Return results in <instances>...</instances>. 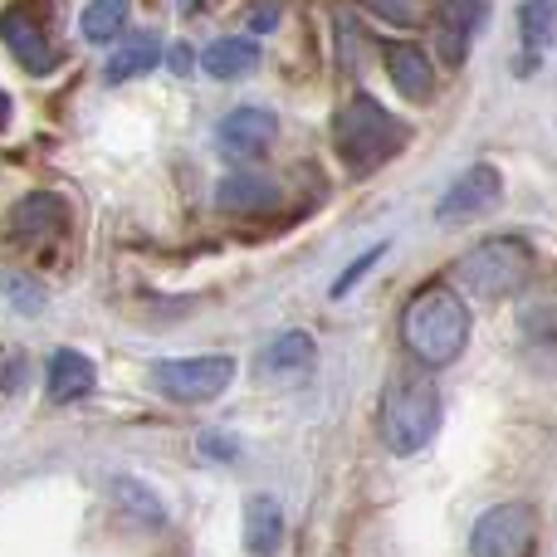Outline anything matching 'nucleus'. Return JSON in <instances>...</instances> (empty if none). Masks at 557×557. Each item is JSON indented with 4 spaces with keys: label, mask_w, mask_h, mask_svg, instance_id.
Returning <instances> with one entry per match:
<instances>
[{
    "label": "nucleus",
    "mask_w": 557,
    "mask_h": 557,
    "mask_svg": "<svg viewBox=\"0 0 557 557\" xmlns=\"http://www.w3.org/2000/svg\"><path fill=\"white\" fill-rule=\"evenodd\" d=\"M284 543V509L274 494H250L245 499V548L255 557H274Z\"/></svg>",
    "instance_id": "15"
},
{
    "label": "nucleus",
    "mask_w": 557,
    "mask_h": 557,
    "mask_svg": "<svg viewBox=\"0 0 557 557\" xmlns=\"http://www.w3.org/2000/svg\"><path fill=\"white\" fill-rule=\"evenodd\" d=\"M196 5H201V0H182V10H196Z\"/></svg>",
    "instance_id": "28"
},
{
    "label": "nucleus",
    "mask_w": 557,
    "mask_h": 557,
    "mask_svg": "<svg viewBox=\"0 0 557 557\" xmlns=\"http://www.w3.org/2000/svg\"><path fill=\"white\" fill-rule=\"evenodd\" d=\"M64 231H69V206L54 191H29L5 221V240L20 245V250H45Z\"/></svg>",
    "instance_id": "8"
},
{
    "label": "nucleus",
    "mask_w": 557,
    "mask_h": 557,
    "mask_svg": "<svg viewBox=\"0 0 557 557\" xmlns=\"http://www.w3.org/2000/svg\"><path fill=\"white\" fill-rule=\"evenodd\" d=\"M376 421H382V441L392 455H421L441 431V386H435L431 367L386 376Z\"/></svg>",
    "instance_id": "3"
},
{
    "label": "nucleus",
    "mask_w": 557,
    "mask_h": 557,
    "mask_svg": "<svg viewBox=\"0 0 557 557\" xmlns=\"http://www.w3.org/2000/svg\"><path fill=\"white\" fill-rule=\"evenodd\" d=\"M274 25H278V5H274V0H264V5H255L250 29H274Z\"/></svg>",
    "instance_id": "25"
},
{
    "label": "nucleus",
    "mask_w": 557,
    "mask_h": 557,
    "mask_svg": "<svg viewBox=\"0 0 557 557\" xmlns=\"http://www.w3.org/2000/svg\"><path fill=\"white\" fill-rule=\"evenodd\" d=\"M0 39H5L10 54H15L29 74H49V69H59L54 39H49V29L39 25V15L29 5H10L5 15H0Z\"/></svg>",
    "instance_id": "10"
},
{
    "label": "nucleus",
    "mask_w": 557,
    "mask_h": 557,
    "mask_svg": "<svg viewBox=\"0 0 557 557\" xmlns=\"http://www.w3.org/2000/svg\"><path fill=\"white\" fill-rule=\"evenodd\" d=\"M215 206L231 215H264L278 206V186L270 176H255V172H235L215 186Z\"/></svg>",
    "instance_id": "14"
},
{
    "label": "nucleus",
    "mask_w": 557,
    "mask_h": 557,
    "mask_svg": "<svg viewBox=\"0 0 557 557\" xmlns=\"http://www.w3.org/2000/svg\"><path fill=\"white\" fill-rule=\"evenodd\" d=\"M313 362H318V347H313V337H308V333L274 337V343L255 357V367H260L264 376H298V372H308Z\"/></svg>",
    "instance_id": "17"
},
{
    "label": "nucleus",
    "mask_w": 557,
    "mask_h": 557,
    "mask_svg": "<svg viewBox=\"0 0 557 557\" xmlns=\"http://www.w3.org/2000/svg\"><path fill=\"white\" fill-rule=\"evenodd\" d=\"M382 59H386V74H392L396 94L411 98V103H431L435 98V64L425 59V49L392 39V45H382Z\"/></svg>",
    "instance_id": "12"
},
{
    "label": "nucleus",
    "mask_w": 557,
    "mask_h": 557,
    "mask_svg": "<svg viewBox=\"0 0 557 557\" xmlns=\"http://www.w3.org/2000/svg\"><path fill=\"white\" fill-rule=\"evenodd\" d=\"M519 35H523V69H539V59L557 45V0H523Z\"/></svg>",
    "instance_id": "16"
},
{
    "label": "nucleus",
    "mask_w": 557,
    "mask_h": 557,
    "mask_svg": "<svg viewBox=\"0 0 557 557\" xmlns=\"http://www.w3.org/2000/svg\"><path fill=\"white\" fill-rule=\"evenodd\" d=\"M386 250H392V245H372V250H362V255H357V260H352L343 274L333 278V298H347V294H352V288H357V278H362L367 270H376V260H382Z\"/></svg>",
    "instance_id": "22"
},
{
    "label": "nucleus",
    "mask_w": 557,
    "mask_h": 557,
    "mask_svg": "<svg viewBox=\"0 0 557 557\" xmlns=\"http://www.w3.org/2000/svg\"><path fill=\"white\" fill-rule=\"evenodd\" d=\"M367 5H372L376 15L396 20V25H411L416 20V0H367Z\"/></svg>",
    "instance_id": "24"
},
{
    "label": "nucleus",
    "mask_w": 557,
    "mask_h": 557,
    "mask_svg": "<svg viewBox=\"0 0 557 557\" xmlns=\"http://www.w3.org/2000/svg\"><path fill=\"white\" fill-rule=\"evenodd\" d=\"M533 543H539V513L533 504L509 499L480 513L470 533V557H533Z\"/></svg>",
    "instance_id": "6"
},
{
    "label": "nucleus",
    "mask_w": 557,
    "mask_h": 557,
    "mask_svg": "<svg viewBox=\"0 0 557 557\" xmlns=\"http://www.w3.org/2000/svg\"><path fill=\"white\" fill-rule=\"evenodd\" d=\"M231 382H235V357H225V352L162 357V362H152V386L166 401H182V406L215 401Z\"/></svg>",
    "instance_id": "5"
},
{
    "label": "nucleus",
    "mask_w": 557,
    "mask_h": 557,
    "mask_svg": "<svg viewBox=\"0 0 557 557\" xmlns=\"http://www.w3.org/2000/svg\"><path fill=\"white\" fill-rule=\"evenodd\" d=\"M255 64H260V45L255 39H215L201 54V69L211 78H245L255 74Z\"/></svg>",
    "instance_id": "18"
},
{
    "label": "nucleus",
    "mask_w": 557,
    "mask_h": 557,
    "mask_svg": "<svg viewBox=\"0 0 557 557\" xmlns=\"http://www.w3.org/2000/svg\"><path fill=\"white\" fill-rule=\"evenodd\" d=\"M401 343L421 367H450L470 343V304L445 284H425L401 308Z\"/></svg>",
    "instance_id": "1"
},
{
    "label": "nucleus",
    "mask_w": 557,
    "mask_h": 557,
    "mask_svg": "<svg viewBox=\"0 0 557 557\" xmlns=\"http://www.w3.org/2000/svg\"><path fill=\"white\" fill-rule=\"evenodd\" d=\"M94 386H98V367L88 362L84 352H74V347H59V352L49 357V367H45V392H49V401H54V406L84 401Z\"/></svg>",
    "instance_id": "13"
},
{
    "label": "nucleus",
    "mask_w": 557,
    "mask_h": 557,
    "mask_svg": "<svg viewBox=\"0 0 557 557\" xmlns=\"http://www.w3.org/2000/svg\"><path fill=\"white\" fill-rule=\"evenodd\" d=\"M274 137H278V117L270 108H235V113L221 117L215 147H221V157H231V162H260Z\"/></svg>",
    "instance_id": "9"
},
{
    "label": "nucleus",
    "mask_w": 557,
    "mask_h": 557,
    "mask_svg": "<svg viewBox=\"0 0 557 557\" xmlns=\"http://www.w3.org/2000/svg\"><path fill=\"white\" fill-rule=\"evenodd\" d=\"M127 5H133V0H88L84 20H78L88 45H113L127 25Z\"/></svg>",
    "instance_id": "21"
},
{
    "label": "nucleus",
    "mask_w": 557,
    "mask_h": 557,
    "mask_svg": "<svg viewBox=\"0 0 557 557\" xmlns=\"http://www.w3.org/2000/svg\"><path fill=\"white\" fill-rule=\"evenodd\" d=\"M157 59H162V39L157 35H133L123 49H113V59H108V84H127V78H143L147 69H157Z\"/></svg>",
    "instance_id": "19"
},
{
    "label": "nucleus",
    "mask_w": 557,
    "mask_h": 557,
    "mask_svg": "<svg viewBox=\"0 0 557 557\" xmlns=\"http://www.w3.org/2000/svg\"><path fill=\"white\" fill-rule=\"evenodd\" d=\"M108 490H113L117 509H123V513H133V519L143 523V529H162V523H166L162 499H157V494L147 490L143 480H133V474H113V484H108Z\"/></svg>",
    "instance_id": "20"
},
{
    "label": "nucleus",
    "mask_w": 557,
    "mask_h": 557,
    "mask_svg": "<svg viewBox=\"0 0 557 557\" xmlns=\"http://www.w3.org/2000/svg\"><path fill=\"white\" fill-rule=\"evenodd\" d=\"M499 196H504V176H499V166L474 162V166H465V172L450 182V191L441 196V206H435V221H441V225L474 221V215L494 211V206H499Z\"/></svg>",
    "instance_id": "7"
},
{
    "label": "nucleus",
    "mask_w": 557,
    "mask_h": 557,
    "mask_svg": "<svg viewBox=\"0 0 557 557\" xmlns=\"http://www.w3.org/2000/svg\"><path fill=\"white\" fill-rule=\"evenodd\" d=\"M484 25V0H441L435 5V49L450 69L470 59V45Z\"/></svg>",
    "instance_id": "11"
},
{
    "label": "nucleus",
    "mask_w": 557,
    "mask_h": 557,
    "mask_svg": "<svg viewBox=\"0 0 557 557\" xmlns=\"http://www.w3.org/2000/svg\"><path fill=\"white\" fill-rule=\"evenodd\" d=\"M5 123H10V98L0 94V127H5Z\"/></svg>",
    "instance_id": "27"
},
{
    "label": "nucleus",
    "mask_w": 557,
    "mask_h": 557,
    "mask_svg": "<svg viewBox=\"0 0 557 557\" xmlns=\"http://www.w3.org/2000/svg\"><path fill=\"white\" fill-rule=\"evenodd\" d=\"M406 143H411V127L392 108L376 103L372 94H352L333 113V152L347 166V176H367L386 166Z\"/></svg>",
    "instance_id": "2"
},
{
    "label": "nucleus",
    "mask_w": 557,
    "mask_h": 557,
    "mask_svg": "<svg viewBox=\"0 0 557 557\" xmlns=\"http://www.w3.org/2000/svg\"><path fill=\"white\" fill-rule=\"evenodd\" d=\"M172 69H176V74H191V49H186V45L172 49Z\"/></svg>",
    "instance_id": "26"
},
{
    "label": "nucleus",
    "mask_w": 557,
    "mask_h": 557,
    "mask_svg": "<svg viewBox=\"0 0 557 557\" xmlns=\"http://www.w3.org/2000/svg\"><path fill=\"white\" fill-rule=\"evenodd\" d=\"M533 278V245L523 235H490L460 260V288L474 298H513Z\"/></svg>",
    "instance_id": "4"
},
{
    "label": "nucleus",
    "mask_w": 557,
    "mask_h": 557,
    "mask_svg": "<svg viewBox=\"0 0 557 557\" xmlns=\"http://www.w3.org/2000/svg\"><path fill=\"white\" fill-rule=\"evenodd\" d=\"M201 450L211 455V460H225V465L240 460V445H235L231 435H215V431H206V435H201Z\"/></svg>",
    "instance_id": "23"
}]
</instances>
